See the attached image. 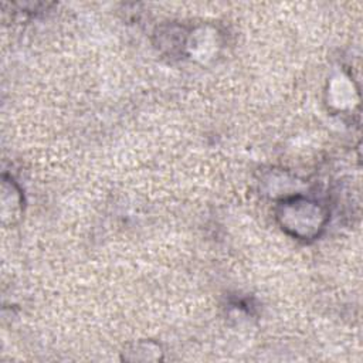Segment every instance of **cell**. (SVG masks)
Here are the masks:
<instances>
[{"instance_id": "1", "label": "cell", "mask_w": 363, "mask_h": 363, "mask_svg": "<svg viewBox=\"0 0 363 363\" xmlns=\"http://www.w3.org/2000/svg\"><path fill=\"white\" fill-rule=\"evenodd\" d=\"M278 217L286 230L301 238L316 235L325 223V211L312 200L292 199L284 201Z\"/></svg>"}]
</instances>
